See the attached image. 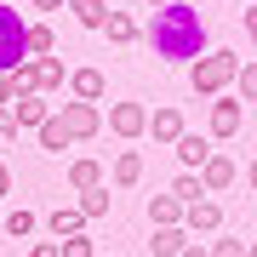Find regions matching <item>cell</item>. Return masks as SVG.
I'll use <instances>...</instances> for the list:
<instances>
[{
	"mask_svg": "<svg viewBox=\"0 0 257 257\" xmlns=\"http://www.w3.org/2000/svg\"><path fill=\"white\" fill-rule=\"evenodd\" d=\"M149 46H155V57H172V63L206 57V18H200V6H194V0H172L166 12H155Z\"/></svg>",
	"mask_w": 257,
	"mask_h": 257,
	"instance_id": "6da1fadb",
	"label": "cell"
},
{
	"mask_svg": "<svg viewBox=\"0 0 257 257\" xmlns=\"http://www.w3.org/2000/svg\"><path fill=\"white\" fill-rule=\"evenodd\" d=\"M234 74H240V57L217 46V52H206V57L189 63V86L200 97H223V86H234Z\"/></svg>",
	"mask_w": 257,
	"mask_h": 257,
	"instance_id": "7a4b0ae2",
	"label": "cell"
},
{
	"mask_svg": "<svg viewBox=\"0 0 257 257\" xmlns=\"http://www.w3.org/2000/svg\"><path fill=\"white\" fill-rule=\"evenodd\" d=\"M23 12L18 6H0V74H12V69H23L29 63V52H23Z\"/></svg>",
	"mask_w": 257,
	"mask_h": 257,
	"instance_id": "3957f363",
	"label": "cell"
},
{
	"mask_svg": "<svg viewBox=\"0 0 257 257\" xmlns=\"http://www.w3.org/2000/svg\"><path fill=\"white\" fill-rule=\"evenodd\" d=\"M63 132H69V143H86V138H97L103 132V114H97V103H63Z\"/></svg>",
	"mask_w": 257,
	"mask_h": 257,
	"instance_id": "277c9868",
	"label": "cell"
},
{
	"mask_svg": "<svg viewBox=\"0 0 257 257\" xmlns=\"http://www.w3.org/2000/svg\"><path fill=\"white\" fill-rule=\"evenodd\" d=\"M109 132H114V138H143V132H149V109H143V103H109Z\"/></svg>",
	"mask_w": 257,
	"mask_h": 257,
	"instance_id": "5b68a950",
	"label": "cell"
},
{
	"mask_svg": "<svg viewBox=\"0 0 257 257\" xmlns=\"http://www.w3.org/2000/svg\"><path fill=\"white\" fill-rule=\"evenodd\" d=\"M240 126H246V103L229 97V92H223V97H211V138H234Z\"/></svg>",
	"mask_w": 257,
	"mask_h": 257,
	"instance_id": "8992f818",
	"label": "cell"
},
{
	"mask_svg": "<svg viewBox=\"0 0 257 257\" xmlns=\"http://www.w3.org/2000/svg\"><path fill=\"white\" fill-rule=\"evenodd\" d=\"M183 229L189 234H217L223 229V206L211 200V194H200L194 206H183Z\"/></svg>",
	"mask_w": 257,
	"mask_h": 257,
	"instance_id": "52a82bcc",
	"label": "cell"
},
{
	"mask_svg": "<svg viewBox=\"0 0 257 257\" xmlns=\"http://www.w3.org/2000/svg\"><path fill=\"white\" fill-rule=\"evenodd\" d=\"M234 177H240V166H234L229 155H217V149H211V155H206V166H200V189H206V194H223Z\"/></svg>",
	"mask_w": 257,
	"mask_h": 257,
	"instance_id": "ba28073f",
	"label": "cell"
},
{
	"mask_svg": "<svg viewBox=\"0 0 257 257\" xmlns=\"http://www.w3.org/2000/svg\"><path fill=\"white\" fill-rule=\"evenodd\" d=\"M23 80H29V92H57V86H63V63H57V57H29Z\"/></svg>",
	"mask_w": 257,
	"mask_h": 257,
	"instance_id": "9c48e42d",
	"label": "cell"
},
{
	"mask_svg": "<svg viewBox=\"0 0 257 257\" xmlns=\"http://www.w3.org/2000/svg\"><path fill=\"white\" fill-rule=\"evenodd\" d=\"M69 92H74V103H103L109 80H103V69H74L69 74Z\"/></svg>",
	"mask_w": 257,
	"mask_h": 257,
	"instance_id": "30bf717a",
	"label": "cell"
},
{
	"mask_svg": "<svg viewBox=\"0 0 257 257\" xmlns=\"http://www.w3.org/2000/svg\"><path fill=\"white\" fill-rule=\"evenodd\" d=\"M149 132H155V143H177L189 126H183V114H177L172 103H166V109H155V114H149Z\"/></svg>",
	"mask_w": 257,
	"mask_h": 257,
	"instance_id": "8fae6325",
	"label": "cell"
},
{
	"mask_svg": "<svg viewBox=\"0 0 257 257\" xmlns=\"http://www.w3.org/2000/svg\"><path fill=\"white\" fill-rule=\"evenodd\" d=\"M172 149H177V160H183V172H200V166H206V155H211V143L200 138V132H183Z\"/></svg>",
	"mask_w": 257,
	"mask_h": 257,
	"instance_id": "7c38bea8",
	"label": "cell"
},
{
	"mask_svg": "<svg viewBox=\"0 0 257 257\" xmlns=\"http://www.w3.org/2000/svg\"><path fill=\"white\" fill-rule=\"evenodd\" d=\"M12 103H18V109H12L18 126H46V120H52V109L40 103V92H23V97H12Z\"/></svg>",
	"mask_w": 257,
	"mask_h": 257,
	"instance_id": "4fadbf2b",
	"label": "cell"
},
{
	"mask_svg": "<svg viewBox=\"0 0 257 257\" xmlns=\"http://www.w3.org/2000/svg\"><path fill=\"white\" fill-rule=\"evenodd\" d=\"M46 229L57 240H74V234H86V217H80V206H57L52 217H46Z\"/></svg>",
	"mask_w": 257,
	"mask_h": 257,
	"instance_id": "5bb4252c",
	"label": "cell"
},
{
	"mask_svg": "<svg viewBox=\"0 0 257 257\" xmlns=\"http://www.w3.org/2000/svg\"><path fill=\"white\" fill-rule=\"evenodd\" d=\"M114 183L120 189H138L143 183V155H138V149H120V155H114Z\"/></svg>",
	"mask_w": 257,
	"mask_h": 257,
	"instance_id": "9a60e30c",
	"label": "cell"
},
{
	"mask_svg": "<svg viewBox=\"0 0 257 257\" xmlns=\"http://www.w3.org/2000/svg\"><path fill=\"white\" fill-rule=\"evenodd\" d=\"M103 35H109L114 46H132L143 29H138V18H132V12H114V6H109V23H103Z\"/></svg>",
	"mask_w": 257,
	"mask_h": 257,
	"instance_id": "2e32d148",
	"label": "cell"
},
{
	"mask_svg": "<svg viewBox=\"0 0 257 257\" xmlns=\"http://www.w3.org/2000/svg\"><path fill=\"white\" fill-rule=\"evenodd\" d=\"M69 189H80V194H86V189H103V166L86 160V155L69 160Z\"/></svg>",
	"mask_w": 257,
	"mask_h": 257,
	"instance_id": "e0dca14e",
	"label": "cell"
},
{
	"mask_svg": "<svg viewBox=\"0 0 257 257\" xmlns=\"http://www.w3.org/2000/svg\"><path fill=\"white\" fill-rule=\"evenodd\" d=\"M172 223H183V206H177L172 194H155V200H149V229H172Z\"/></svg>",
	"mask_w": 257,
	"mask_h": 257,
	"instance_id": "ac0fdd59",
	"label": "cell"
},
{
	"mask_svg": "<svg viewBox=\"0 0 257 257\" xmlns=\"http://www.w3.org/2000/svg\"><path fill=\"white\" fill-rule=\"evenodd\" d=\"M149 246H155V257H177L189 246V229L183 223H172V229H155V240H149Z\"/></svg>",
	"mask_w": 257,
	"mask_h": 257,
	"instance_id": "d6986e66",
	"label": "cell"
},
{
	"mask_svg": "<svg viewBox=\"0 0 257 257\" xmlns=\"http://www.w3.org/2000/svg\"><path fill=\"white\" fill-rule=\"evenodd\" d=\"M69 12H74L86 29H103V23H109V0H69Z\"/></svg>",
	"mask_w": 257,
	"mask_h": 257,
	"instance_id": "ffe728a7",
	"label": "cell"
},
{
	"mask_svg": "<svg viewBox=\"0 0 257 257\" xmlns=\"http://www.w3.org/2000/svg\"><path fill=\"white\" fill-rule=\"evenodd\" d=\"M23 52H29V57H52V29H46V23H29V29H23Z\"/></svg>",
	"mask_w": 257,
	"mask_h": 257,
	"instance_id": "44dd1931",
	"label": "cell"
},
{
	"mask_svg": "<svg viewBox=\"0 0 257 257\" xmlns=\"http://www.w3.org/2000/svg\"><path fill=\"white\" fill-rule=\"evenodd\" d=\"M200 194H206V189H200V172H177V183H172V200H177V206H194Z\"/></svg>",
	"mask_w": 257,
	"mask_h": 257,
	"instance_id": "7402d4cb",
	"label": "cell"
},
{
	"mask_svg": "<svg viewBox=\"0 0 257 257\" xmlns=\"http://www.w3.org/2000/svg\"><path fill=\"white\" fill-rule=\"evenodd\" d=\"M40 149H46V155H63V149H69V132H63V120H46V126H40Z\"/></svg>",
	"mask_w": 257,
	"mask_h": 257,
	"instance_id": "603a6c76",
	"label": "cell"
},
{
	"mask_svg": "<svg viewBox=\"0 0 257 257\" xmlns=\"http://www.w3.org/2000/svg\"><path fill=\"white\" fill-rule=\"evenodd\" d=\"M103 211H109V183H103V189H86V194H80V217H86V223H97Z\"/></svg>",
	"mask_w": 257,
	"mask_h": 257,
	"instance_id": "cb8c5ba5",
	"label": "cell"
},
{
	"mask_svg": "<svg viewBox=\"0 0 257 257\" xmlns=\"http://www.w3.org/2000/svg\"><path fill=\"white\" fill-rule=\"evenodd\" d=\"M0 223H6V234H12V240H29V234H35V211H23V206H18V211H6Z\"/></svg>",
	"mask_w": 257,
	"mask_h": 257,
	"instance_id": "d4e9b609",
	"label": "cell"
},
{
	"mask_svg": "<svg viewBox=\"0 0 257 257\" xmlns=\"http://www.w3.org/2000/svg\"><path fill=\"white\" fill-rule=\"evenodd\" d=\"M234 97H240V103H257V63H240V74H234Z\"/></svg>",
	"mask_w": 257,
	"mask_h": 257,
	"instance_id": "484cf974",
	"label": "cell"
},
{
	"mask_svg": "<svg viewBox=\"0 0 257 257\" xmlns=\"http://www.w3.org/2000/svg\"><path fill=\"white\" fill-rule=\"evenodd\" d=\"M57 257H97V246L86 234H74V240H63V246H57Z\"/></svg>",
	"mask_w": 257,
	"mask_h": 257,
	"instance_id": "4316f807",
	"label": "cell"
},
{
	"mask_svg": "<svg viewBox=\"0 0 257 257\" xmlns=\"http://www.w3.org/2000/svg\"><path fill=\"white\" fill-rule=\"evenodd\" d=\"M206 257H246V240H211Z\"/></svg>",
	"mask_w": 257,
	"mask_h": 257,
	"instance_id": "83f0119b",
	"label": "cell"
},
{
	"mask_svg": "<svg viewBox=\"0 0 257 257\" xmlns=\"http://www.w3.org/2000/svg\"><path fill=\"white\" fill-rule=\"evenodd\" d=\"M0 138H18V120H12V109L0 103Z\"/></svg>",
	"mask_w": 257,
	"mask_h": 257,
	"instance_id": "f1b7e54d",
	"label": "cell"
},
{
	"mask_svg": "<svg viewBox=\"0 0 257 257\" xmlns=\"http://www.w3.org/2000/svg\"><path fill=\"white\" fill-rule=\"evenodd\" d=\"M29 257H57V240H35V251Z\"/></svg>",
	"mask_w": 257,
	"mask_h": 257,
	"instance_id": "f546056e",
	"label": "cell"
},
{
	"mask_svg": "<svg viewBox=\"0 0 257 257\" xmlns=\"http://www.w3.org/2000/svg\"><path fill=\"white\" fill-rule=\"evenodd\" d=\"M246 40L257 46V6H246Z\"/></svg>",
	"mask_w": 257,
	"mask_h": 257,
	"instance_id": "4dcf8cb0",
	"label": "cell"
},
{
	"mask_svg": "<svg viewBox=\"0 0 257 257\" xmlns=\"http://www.w3.org/2000/svg\"><path fill=\"white\" fill-rule=\"evenodd\" d=\"M29 6H40V12H63L69 0H29Z\"/></svg>",
	"mask_w": 257,
	"mask_h": 257,
	"instance_id": "1f68e13d",
	"label": "cell"
},
{
	"mask_svg": "<svg viewBox=\"0 0 257 257\" xmlns=\"http://www.w3.org/2000/svg\"><path fill=\"white\" fill-rule=\"evenodd\" d=\"M0 194H12V166L0 160Z\"/></svg>",
	"mask_w": 257,
	"mask_h": 257,
	"instance_id": "d6a6232c",
	"label": "cell"
},
{
	"mask_svg": "<svg viewBox=\"0 0 257 257\" xmlns=\"http://www.w3.org/2000/svg\"><path fill=\"white\" fill-rule=\"evenodd\" d=\"M246 189L257 194V155H251V166H246Z\"/></svg>",
	"mask_w": 257,
	"mask_h": 257,
	"instance_id": "836d02e7",
	"label": "cell"
},
{
	"mask_svg": "<svg viewBox=\"0 0 257 257\" xmlns=\"http://www.w3.org/2000/svg\"><path fill=\"white\" fill-rule=\"evenodd\" d=\"M177 257H206V246H194V240H189V246H183V251H177Z\"/></svg>",
	"mask_w": 257,
	"mask_h": 257,
	"instance_id": "e575fe53",
	"label": "cell"
},
{
	"mask_svg": "<svg viewBox=\"0 0 257 257\" xmlns=\"http://www.w3.org/2000/svg\"><path fill=\"white\" fill-rule=\"evenodd\" d=\"M166 6H172V0H149V12H166Z\"/></svg>",
	"mask_w": 257,
	"mask_h": 257,
	"instance_id": "d590c367",
	"label": "cell"
},
{
	"mask_svg": "<svg viewBox=\"0 0 257 257\" xmlns=\"http://www.w3.org/2000/svg\"><path fill=\"white\" fill-rule=\"evenodd\" d=\"M246 257H257V240H246Z\"/></svg>",
	"mask_w": 257,
	"mask_h": 257,
	"instance_id": "8d00e7d4",
	"label": "cell"
},
{
	"mask_svg": "<svg viewBox=\"0 0 257 257\" xmlns=\"http://www.w3.org/2000/svg\"><path fill=\"white\" fill-rule=\"evenodd\" d=\"M251 6H257V0H251Z\"/></svg>",
	"mask_w": 257,
	"mask_h": 257,
	"instance_id": "74e56055",
	"label": "cell"
}]
</instances>
